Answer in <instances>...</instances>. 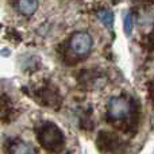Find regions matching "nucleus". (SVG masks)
<instances>
[{"instance_id":"obj_1","label":"nucleus","mask_w":154,"mask_h":154,"mask_svg":"<svg viewBox=\"0 0 154 154\" xmlns=\"http://www.w3.org/2000/svg\"><path fill=\"white\" fill-rule=\"evenodd\" d=\"M37 135H38V141H39L41 146L43 149H46L48 152L58 153L64 147V143H65L64 134L54 123L46 122L39 125L37 128Z\"/></svg>"},{"instance_id":"obj_2","label":"nucleus","mask_w":154,"mask_h":154,"mask_svg":"<svg viewBox=\"0 0 154 154\" xmlns=\"http://www.w3.org/2000/svg\"><path fill=\"white\" fill-rule=\"evenodd\" d=\"M131 112H133V103L125 95L112 97L107 107V118L111 122H120L128 119Z\"/></svg>"},{"instance_id":"obj_5","label":"nucleus","mask_w":154,"mask_h":154,"mask_svg":"<svg viewBox=\"0 0 154 154\" xmlns=\"http://www.w3.org/2000/svg\"><path fill=\"white\" fill-rule=\"evenodd\" d=\"M35 97L43 106H49V107H56L60 104V96L57 93L56 89L50 87V85H46V87H42L35 92Z\"/></svg>"},{"instance_id":"obj_11","label":"nucleus","mask_w":154,"mask_h":154,"mask_svg":"<svg viewBox=\"0 0 154 154\" xmlns=\"http://www.w3.org/2000/svg\"><path fill=\"white\" fill-rule=\"evenodd\" d=\"M149 95H150V99L154 103V80H152L149 84Z\"/></svg>"},{"instance_id":"obj_10","label":"nucleus","mask_w":154,"mask_h":154,"mask_svg":"<svg viewBox=\"0 0 154 154\" xmlns=\"http://www.w3.org/2000/svg\"><path fill=\"white\" fill-rule=\"evenodd\" d=\"M131 30H133V16L128 12V14H126V16H125V32L127 35H130Z\"/></svg>"},{"instance_id":"obj_6","label":"nucleus","mask_w":154,"mask_h":154,"mask_svg":"<svg viewBox=\"0 0 154 154\" xmlns=\"http://www.w3.org/2000/svg\"><path fill=\"white\" fill-rule=\"evenodd\" d=\"M14 115H15V108L10 96L0 91V122H11L14 119Z\"/></svg>"},{"instance_id":"obj_3","label":"nucleus","mask_w":154,"mask_h":154,"mask_svg":"<svg viewBox=\"0 0 154 154\" xmlns=\"http://www.w3.org/2000/svg\"><path fill=\"white\" fill-rule=\"evenodd\" d=\"M69 48L76 57H85L92 49V38L88 32H76L70 38Z\"/></svg>"},{"instance_id":"obj_4","label":"nucleus","mask_w":154,"mask_h":154,"mask_svg":"<svg viewBox=\"0 0 154 154\" xmlns=\"http://www.w3.org/2000/svg\"><path fill=\"white\" fill-rule=\"evenodd\" d=\"M97 143L100 146V149L107 153L120 154L125 150L123 142L119 138H116L115 135H112V134H100Z\"/></svg>"},{"instance_id":"obj_9","label":"nucleus","mask_w":154,"mask_h":154,"mask_svg":"<svg viewBox=\"0 0 154 154\" xmlns=\"http://www.w3.org/2000/svg\"><path fill=\"white\" fill-rule=\"evenodd\" d=\"M97 18L100 19V22L104 24V26H112V22H114V14L109 10H101L97 12Z\"/></svg>"},{"instance_id":"obj_7","label":"nucleus","mask_w":154,"mask_h":154,"mask_svg":"<svg viewBox=\"0 0 154 154\" xmlns=\"http://www.w3.org/2000/svg\"><path fill=\"white\" fill-rule=\"evenodd\" d=\"M10 154H35V149L30 143H26L22 139H14L8 145Z\"/></svg>"},{"instance_id":"obj_8","label":"nucleus","mask_w":154,"mask_h":154,"mask_svg":"<svg viewBox=\"0 0 154 154\" xmlns=\"http://www.w3.org/2000/svg\"><path fill=\"white\" fill-rule=\"evenodd\" d=\"M19 12L24 16H30L37 11L38 0H18Z\"/></svg>"}]
</instances>
